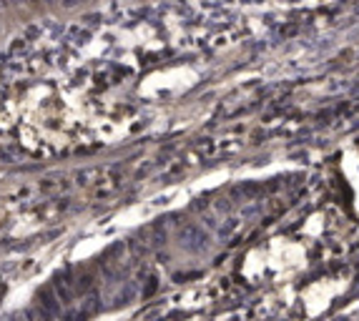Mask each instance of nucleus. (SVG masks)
<instances>
[{
	"instance_id": "nucleus-1",
	"label": "nucleus",
	"mask_w": 359,
	"mask_h": 321,
	"mask_svg": "<svg viewBox=\"0 0 359 321\" xmlns=\"http://www.w3.org/2000/svg\"><path fill=\"white\" fill-rule=\"evenodd\" d=\"M63 8H76V5H81V3H86V0H58Z\"/></svg>"
}]
</instances>
